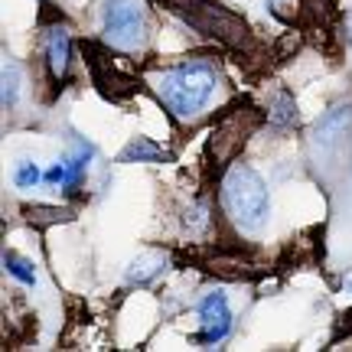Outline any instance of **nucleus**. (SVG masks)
<instances>
[{"label":"nucleus","instance_id":"nucleus-9","mask_svg":"<svg viewBox=\"0 0 352 352\" xmlns=\"http://www.w3.org/2000/svg\"><path fill=\"white\" fill-rule=\"evenodd\" d=\"M164 267H166V254H160V252L140 254L138 261L131 264V271H127V284L144 287V284H151L157 274H164Z\"/></svg>","mask_w":352,"mask_h":352},{"label":"nucleus","instance_id":"nucleus-8","mask_svg":"<svg viewBox=\"0 0 352 352\" xmlns=\"http://www.w3.org/2000/svg\"><path fill=\"white\" fill-rule=\"evenodd\" d=\"M91 157H95V144H88V140H78L76 151L65 157V183H63V189L76 192V189L82 186V179H85V173H88V164H91Z\"/></svg>","mask_w":352,"mask_h":352},{"label":"nucleus","instance_id":"nucleus-14","mask_svg":"<svg viewBox=\"0 0 352 352\" xmlns=\"http://www.w3.org/2000/svg\"><path fill=\"white\" fill-rule=\"evenodd\" d=\"M43 179V173H39L36 164H30V160H23V164H16V170H13V183L20 189H33Z\"/></svg>","mask_w":352,"mask_h":352},{"label":"nucleus","instance_id":"nucleus-1","mask_svg":"<svg viewBox=\"0 0 352 352\" xmlns=\"http://www.w3.org/2000/svg\"><path fill=\"white\" fill-rule=\"evenodd\" d=\"M151 88L176 121H192L212 104L215 91L222 88V69L209 56H192L160 69L151 78Z\"/></svg>","mask_w":352,"mask_h":352},{"label":"nucleus","instance_id":"nucleus-6","mask_svg":"<svg viewBox=\"0 0 352 352\" xmlns=\"http://www.w3.org/2000/svg\"><path fill=\"white\" fill-rule=\"evenodd\" d=\"M352 127V104H333L314 127V151L329 153Z\"/></svg>","mask_w":352,"mask_h":352},{"label":"nucleus","instance_id":"nucleus-13","mask_svg":"<svg viewBox=\"0 0 352 352\" xmlns=\"http://www.w3.org/2000/svg\"><path fill=\"white\" fill-rule=\"evenodd\" d=\"M271 121L280 127H290V124H297V104H294V98L290 95H280L274 104V111H271Z\"/></svg>","mask_w":352,"mask_h":352},{"label":"nucleus","instance_id":"nucleus-15","mask_svg":"<svg viewBox=\"0 0 352 352\" xmlns=\"http://www.w3.org/2000/svg\"><path fill=\"white\" fill-rule=\"evenodd\" d=\"M43 179H46V183H52V186H63V183H65V160L52 164L50 170L43 173Z\"/></svg>","mask_w":352,"mask_h":352},{"label":"nucleus","instance_id":"nucleus-11","mask_svg":"<svg viewBox=\"0 0 352 352\" xmlns=\"http://www.w3.org/2000/svg\"><path fill=\"white\" fill-rule=\"evenodd\" d=\"M20 85H23L20 65L13 63V59H3V111H7V108H16V101H20Z\"/></svg>","mask_w":352,"mask_h":352},{"label":"nucleus","instance_id":"nucleus-2","mask_svg":"<svg viewBox=\"0 0 352 352\" xmlns=\"http://www.w3.org/2000/svg\"><path fill=\"white\" fill-rule=\"evenodd\" d=\"M222 209L239 232L248 235L261 232L271 215V196L258 170H252L248 164L228 166V173L222 176Z\"/></svg>","mask_w":352,"mask_h":352},{"label":"nucleus","instance_id":"nucleus-7","mask_svg":"<svg viewBox=\"0 0 352 352\" xmlns=\"http://www.w3.org/2000/svg\"><path fill=\"white\" fill-rule=\"evenodd\" d=\"M43 52H46V65H50V76L56 82H63L69 76V63H72V36L65 26H50L46 36H43Z\"/></svg>","mask_w":352,"mask_h":352},{"label":"nucleus","instance_id":"nucleus-10","mask_svg":"<svg viewBox=\"0 0 352 352\" xmlns=\"http://www.w3.org/2000/svg\"><path fill=\"white\" fill-rule=\"evenodd\" d=\"M166 153L157 147V144H151L147 138H134L131 144H127L124 151H121V164H157V160H164Z\"/></svg>","mask_w":352,"mask_h":352},{"label":"nucleus","instance_id":"nucleus-3","mask_svg":"<svg viewBox=\"0 0 352 352\" xmlns=\"http://www.w3.org/2000/svg\"><path fill=\"white\" fill-rule=\"evenodd\" d=\"M101 33L111 50L134 52L147 39V16L138 0H104L101 7Z\"/></svg>","mask_w":352,"mask_h":352},{"label":"nucleus","instance_id":"nucleus-4","mask_svg":"<svg viewBox=\"0 0 352 352\" xmlns=\"http://www.w3.org/2000/svg\"><path fill=\"white\" fill-rule=\"evenodd\" d=\"M176 10L186 13V20L192 26H199L202 33H212V36H222L228 43H241L245 39V26L226 13L219 3H209V0H176Z\"/></svg>","mask_w":352,"mask_h":352},{"label":"nucleus","instance_id":"nucleus-5","mask_svg":"<svg viewBox=\"0 0 352 352\" xmlns=\"http://www.w3.org/2000/svg\"><path fill=\"white\" fill-rule=\"evenodd\" d=\"M232 333V310H228L226 294H209L199 303V333L192 340L199 346H215Z\"/></svg>","mask_w":352,"mask_h":352},{"label":"nucleus","instance_id":"nucleus-16","mask_svg":"<svg viewBox=\"0 0 352 352\" xmlns=\"http://www.w3.org/2000/svg\"><path fill=\"white\" fill-rule=\"evenodd\" d=\"M346 43H349V52H352V10L346 13Z\"/></svg>","mask_w":352,"mask_h":352},{"label":"nucleus","instance_id":"nucleus-17","mask_svg":"<svg viewBox=\"0 0 352 352\" xmlns=\"http://www.w3.org/2000/svg\"><path fill=\"white\" fill-rule=\"evenodd\" d=\"M346 287H349V290H352V280H346Z\"/></svg>","mask_w":352,"mask_h":352},{"label":"nucleus","instance_id":"nucleus-12","mask_svg":"<svg viewBox=\"0 0 352 352\" xmlns=\"http://www.w3.org/2000/svg\"><path fill=\"white\" fill-rule=\"evenodd\" d=\"M3 267H7V271H10L20 284H36V271H33V264L26 261V258H20V254L7 252V254H3Z\"/></svg>","mask_w":352,"mask_h":352}]
</instances>
